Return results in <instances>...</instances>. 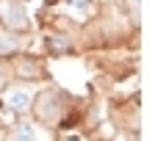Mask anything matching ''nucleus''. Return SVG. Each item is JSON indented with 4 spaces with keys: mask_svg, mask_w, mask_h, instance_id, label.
<instances>
[{
    "mask_svg": "<svg viewBox=\"0 0 158 141\" xmlns=\"http://www.w3.org/2000/svg\"><path fill=\"white\" fill-rule=\"evenodd\" d=\"M6 105H8V111H17V114H22V111H28L31 105H33V91L31 89H11V91H6Z\"/></svg>",
    "mask_w": 158,
    "mask_h": 141,
    "instance_id": "1",
    "label": "nucleus"
},
{
    "mask_svg": "<svg viewBox=\"0 0 158 141\" xmlns=\"http://www.w3.org/2000/svg\"><path fill=\"white\" fill-rule=\"evenodd\" d=\"M3 17H6V25H8L11 30L28 28V11L22 8V3H6V6H3Z\"/></svg>",
    "mask_w": 158,
    "mask_h": 141,
    "instance_id": "2",
    "label": "nucleus"
},
{
    "mask_svg": "<svg viewBox=\"0 0 158 141\" xmlns=\"http://www.w3.org/2000/svg\"><path fill=\"white\" fill-rule=\"evenodd\" d=\"M39 116L47 119V122L58 116V97H56V94H50V91L42 94V100H39Z\"/></svg>",
    "mask_w": 158,
    "mask_h": 141,
    "instance_id": "3",
    "label": "nucleus"
},
{
    "mask_svg": "<svg viewBox=\"0 0 158 141\" xmlns=\"http://www.w3.org/2000/svg\"><path fill=\"white\" fill-rule=\"evenodd\" d=\"M11 141H39V133H36L33 125L22 122V125H17V130L11 133Z\"/></svg>",
    "mask_w": 158,
    "mask_h": 141,
    "instance_id": "4",
    "label": "nucleus"
},
{
    "mask_svg": "<svg viewBox=\"0 0 158 141\" xmlns=\"http://www.w3.org/2000/svg\"><path fill=\"white\" fill-rule=\"evenodd\" d=\"M17 47V39L11 36V33H6V30H0V55H6V53H11Z\"/></svg>",
    "mask_w": 158,
    "mask_h": 141,
    "instance_id": "5",
    "label": "nucleus"
},
{
    "mask_svg": "<svg viewBox=\"0 0 158 141\" xmlns=\"http://www.w3.org/2000/svg\"><path fill=\"white\" fill-rule=\"evenodd\" d=\"M67 6H69L72 11H78V14H83V11L89 8V0H69Z\"/></svg>",
    "mask_w": 158,
    "mask_h": 141,
    "instance_id": "6",
    "label": "nucleus"
},
{
    "mask_svg": "<svg viewBox=\"0 0 158 141\" xmlns=\"http://www.w3.org/2000/svg\"><path fill=\"white\" fill-rule=\"evenodd\" d=\"M0 141H3V130H0Z\"/></svg>",
    "mask_w": 158,
    "mask_h": 141,
    "instance_id": "7",
    "label": "nucleus"
}]
</instances>
